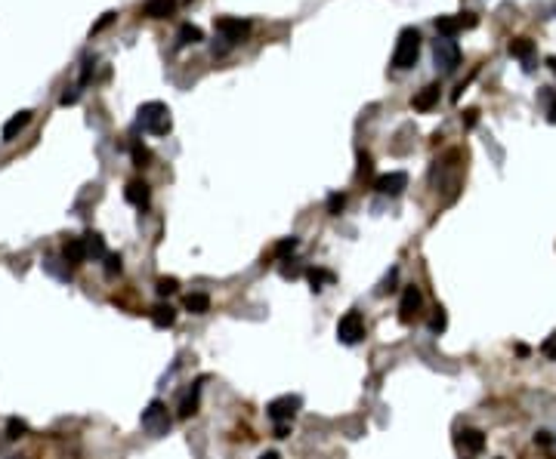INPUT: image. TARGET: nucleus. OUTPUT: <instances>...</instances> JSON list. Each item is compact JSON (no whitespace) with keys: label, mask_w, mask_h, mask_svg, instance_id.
<instances>
[{"label":"nucleus","mask_w":556,"mask_h":459,"mask_svg":"<svg viewBox=\"0 0 556 459\" xmlns=\"http://www.w3.org/2000/svg\"><path fill=\"white\" fill-rule=\"evenodd\" d=\"M417 56H420V31L417 28H402L393 49V68L396 71H408L417 65Z\"/></svg>","instance_id":"1"},{"label":"nucleus","mask_w":556,"mask_h":459,"mask_svg":"<svg viewBox=\"0 0 556 459\" xmlns=\"http://www.w3.org/2000/svg\"><path fill=\"white\" fill-rule=\"evenodd\" d=\"M433 62H436L439 74H454L461 65V47L454 38H436L433 40Z\"/></svg>","instance_id":"2"},{"label":"nucleus","mask_w":556,"mask_h":459,"mask_svg":"<svg viewBox=\"0 0 556 459\" xmlns=\"http://www.w3.org/2000/svg\"><path fill=\"white\" fill-rule=\"evenodd\" d=\"M139 127L155 136H167L170 133V111L161 102H146L139 108Z\"/></svg>","instance_id":"3"},{"label":"nucleus","mask_w":556,"mask_h":459,"mask_svg":"<svg viewBox=\"0 0 556 459\" xmlns=\"http://www.w3.org/2000/svg\"><path fill=\"white\" fill-rule=\"evenodd\" d=\"M337 336L343 346H359V342L365 339V318H362V312H355V308L346 312L337 324Z\"/></svg>","instance_id":"4"},{"label":"nucleus","mask_w":556,"mask_h":459,"mask_svg":"<svg viewBox=\"0 0 556 459\" xmlns=\"http://www.w3.org/2000/svg\"><path fill=\"white\" fill-rule=\"evenodd\" d=\"M217 31H219V38H226L235 47V44H241V40L251 34V22L241 19V16H219L217 19Z\"/></svg>","instance_id":"5"},{"label":"nucleus","mask_w":556,"mask_h":459,"mask_svg":"<svg viewBox=\"0 0 556 459\" xmlns=\"http://www.w3.org/2000/svg\"><path fill=\"white\" fill-rule=\"evenodd\" d=\"M142 426L148 428L152 435H164L170 428V416H167V407L161 401H152V404L142 410Z\"/></svg>","instance_id":"6"},{"label":"nucleus","mask_w":556,"mask_h":459,"mask_svg":"<svg viewBox=\"0 0 556 459\" xmlns=\"http://www.w3.org/2000/svg\"><path fill=\"white\" fill-rule=\"evenodd\" d=\"M420 305H424V296H420V290H417V287H415V284H411V287H405V293H402V303H399V321H402V324H411V321L417 318Z\"/></svg>","instance_id":"7"},{"label":"nucleus","mask_w":556,"mask_h":459,"mask_svg":"<svg viewBox=\"0 0 556 459\" xmlns=\"http://www.w3.org/2000/svg\"><path fill=\"white\" fill-rule=\"evenodd\" d=\"M374 188L380 191V195H389V198L402 195V191L408 188V173H402V170H393V173L377 176V179H374Z\"/></svg>","instance_id":"8"},{"label":"nucleus","mask_w":556,"mask_h":459,"mask_svg":"<svg viewBox=\"0 0 556 459\" xmlns=\"http://www.w3.org/2000/svg\"><path fill=\"white\" fill-rule=\"evenodd\" d=\"M266 410H269V416H272L275 422H291V419H294V413L300 410V398H297V394H281V398H275Z\"/></svg>","instance_id":"9"},{"label":"nucleus","mask_w":556,"mask_h":459,"mask_svg":"<svg viewBox=\"0 0 556 459\" xmlns=\"http://www.w3.org/2000/svg\"><path fill=\"white\" fill-rule=\"evenodd\" d=\"M454 441H458V447L467 450V453H482V447H486V435H482L479 428H461Z\"/></svg>","instance_id":"10"},{"label":"nucleus","mask_w":556,"mask_h":459,"mask_svg":"<svg viewBox=\"0 0 556 459\" xmlns=\"http://www.w3.org/2000/svg\"><path fill=\"white\" fill-rule=\"evenodd\" d=\"M62 259L68 265H81L87 259V243H84V238H68L65 247H62Z\"/></svg>","instance_id":"11"},{"label":"nucleus","mask_w":556,"mask_h":459,"mask_svg":"<svg viewBox=\"0 0 556 459\" xmlns=\"http://www.w3.org/2000/svg\"><path fill=\"white\" fill-rule=\"evenodd\" d=\"M176 10V0H146L142 3V16L148 19H167Z\"/></svg>","instance_id":"12"},{"label":"nucleus","mask_w":556,"mask_h":459,"mask_svg":"<svg viewBox=\"0 0 556 459\" xmlns=\"http://www.w3.org/2000/svg\"><path fill=\"white\" fill-rule=\"evenodd\" d=\"M436 102H439V83H430V87H424V90H420L415 99H411V105H415V111H430Z\"/></svg>","instance_id":"13"},{"label":"nucleus","mask_w":556,"mask_h":459,"mask_svg":"<svg viewBox=\"0 0 556 459\" xmlns=\"http://www.w3.org/2000/svg\"><path fill=\"white\" fill-rule=\"evenodd\" d=\"M148 318H152V324L158 330H167V327H173V321H176V308L173 305H155L152 312H148Z\"/></svg>","instance_id":"14"},{"label":"nucleus","mask_w":556,"mask_h":459,"mask_svg":"<svg viewBox=\"0 0 556 459\" xmlns=\"http://www.w3.org/2000/svg\"><path fill=\"white\" fill-rule=\"evenodd\" d=\"M124 198L130 200L133 207H139V210H142V207H148V185H146V182H139V179H133V182L127 185Z\"/></svg>","instance_id":"15"},{"label":"nucleus","mask_w":556,"mask_h":459,"mask_svg":"<svg viewBox=\"0 0 556 459\" xmlns=\"http://www.w3.org/2000/svg\"><path fill=\"white\" fill-rule=\"evenodd\" d=\"M532 53H534V40H529V38H516V40H510V56L523 59V62H525V68H529Z\"/></svg>","instance_id":"16"},{"label":"nucleus","mask_w":556,"mask_h":459,"mask_svg":"<svg viewBox=\"0 0 556 459\" xmlns=\"http://www.w3.org/2000/svg\"><path fill=\"white\" fill-rule=\"evenodd\" d=\"M198 394H201V382L192 385V392L183 398V404H180V419H189V416L198 413Z\"/></svg>","instance_id":"17"},{"label":"nucleus","mask_w":556,"mask_h":459,"mask_svg":"<svg viewBox=\"0 0 556 459\" xmlns=\"http://www.w3.org/2000/svg\"><path fill=\"white\" fill-rule=\"evenodd\" d=\"M436 31H439V38H454L458 31H463L461 16H439L436 19Z\"/></svg>","instance_id":"18"},{"label":"nucleus","mask_w":556,"mask_h":459,"mask_svg":"<svg viewBox=\"0 0 556 459\" xmlns=\"http://www.w3.org/2000/svg\"><path fill=\"white\" fill-rule=\"evenodd\" d=\"M185 308H189L192 314H208L210 312V296L208 293H189V296H185Z\"/></svg>","instance_id":"19"},{"label":"nucleus","mask_w":556,"mask_h":459,"mask_svg":"<svg viewBox=\"0 0 556 459\" xmlns=\"http://www.w3.org/2000/svg\"><path fill=\"white\" fill-rule=\"evenodd\" d=\"M31 120V111H19L16 118H10L6 120V127H3V142H10V139H16V133L22 130V127Z\"/></svg>","instance_id":"20"},{"label":"nucleus","mask_w":556,"mask_h":459,"mask_svg":"<svg viewBox=\"0 0 556 459\" xmlns=\"http://www.w3.org/2000/svg\"><path fill=\"white\" fill-rule=\"evenodd\" d=\"M84 243H87V256H93V259H105V256H109V253H105V241L99 238L96 232L84 234Z\"/></svg>","instance_id":"21"},{"label":"nucleus","mask_w":556,"mask_h":459,"mask_svg":"<svg viewBox=\"0 0 556 459\" xmlns=\"http://www.w3.org/2000/svg\"><path fill=\"white\" fill-rule=\"evenodd\" d=\"M198 40H204L198 25H183L180 34H176V47H189V44H198Z\"/></svg>","instance_id":"22"},{"label":"nucleus","mask_w":556,"mask_h":459,"mask_svg":"<svg viewBox=\"0 0 556 459\" xmlns=\"http://www.w3.org/2000/svg\"><path fill=\"white\" fill-rule=\"evenodd\" d=\"M306 277H309V284H312V290H322V287L325 284H331L334 281V275H331V271H325V268H309V271H306Z\"/></svg>","instance_id":"23"},{"label":"nucleus","mask_w":556,"mask_h":459,"mask_svg":"<svg viewBox=\"0 0 556 459\" xmlns=\"http://www.w3.org/2000/svg\"><path fill=\"white\" fill-rule=\"evenodd\" d=\"M176 290H180V281H176V277H158V293H161V296H173Z\"/></svg>","instance_id":"24"},{"label":"nucleus","mask_w":556,"mask_h":459,"mask_svg":"<svg viewBox=\"0 0 556 459\" xmlns=\"http://www.w3.org/2000/svg\"><path fill=\"white\" fill-rule=\"evenodd\" d=\"M445 327H448V314H445V308H436V314L430 318V330H433V333H442Z\"/></svg>","instance_id":"25"},{"label":"nucleus","mask_w":556,"mask_h":459,"mask_svg":"<svg viewBox=\"0 0 556 459\" xmlns=\"http://www.w3.org/2000/svg\"><path fill=\"white\" fill-rule=\"evenodd\" d=\"M343 207H346V195H340V191H337V195L327 198V213H331V216H340Z\"/></svg>","instance_id":"26"},{"label":"nucleus","mask_w":556,"mask_h":459,"mask_svg":"<svg viewBox=\"0 0 556 459\" xmlns=\"http://www.w3.org/2000/svg\"><path fill=\"white\" fill-rule=\"evenodd\" d=\"M297 247H300V241H297V238H284V241L275 243V256H288V253H294Z\"/></svg>","instance_id":"27"},{"label":"nucleus","mask_w":556,"mask_h":459,"mask_svg":"<svg viewBox=\"0 0 556 459\" xmlns=\"http://www.w3.org/2000/svg\"><path fill=\"white\" fill-rule=\"evenodd\" d=\"M6 432H10V437L16 441V437H22L28 432V426H25L22 419H10V422H6Z\"/></svg>","instance_id":"28"},{"label":"nucleus","mask_w":556,"mask_h":459,"mask_svg":"<svg viewBox=\"0 0 556 459\" xmlns=\"http://www.w3.org/2000/svg\"><path fill=\"white\" fill-rule=\"evenodd\" d=\"M148 161H152V154L137 142V145H133V163H137V167H148Z\"/></svg>","instance_id":"29"},{"label":"nucleus","mask_w":556,"mask_h":459,"mask_svg":"<svg viewBox=\"0 0 556 459\" xmlns=\"http://www.w3.org/2000/svg\"><path fill=\"white\" fill-rule=\"evenodd\" d=\"M118 271H121V256H118V253L105 256V275H111V277H115Z\"/></svg>","instance_id":"30"},{"label":"nucleus","mask_w":556,"mask_h":459,"mask_svg":"<svg viewBox=\"0 0 556 459\" xmlns=\"http://www.w3.org/2000/svg\"><path fill=\"white\" fill-rule=\"evenodd\" d=\"M541 355L550 357V361H556V333H553V336H547V339H544V346H541Z\"/></svg>","instance_id":"31"},{"label":"nucleus","mask_w":556,"mask_h":459,"mask_svg":"<svg viewBox=\"0 0 556 459\" xmlns=\"http://www.w3.org/2000/svg\"><path fill=\"white\" fill-rule=\"evenodd\" d=\"M111 22H115V13H105V16H102V19H99V22H96V25H93V34H99V31H102V28H109Z\"/></svg>","instance_id":"32"},{"label":"nucleus","mask_w":556,"mask_h":459,"mask_svg":"<svg viewBox=\"0 0 556 459\" xmlns=\"http://www.w3.org/2000/svg\"><path fill=\"white\" fill-rule=\"evenodd\" d=\"M371 170H374L371 157H368V154H362V157H359V173H362V176H371Z\"/></svg>","instance_id":"33"},{"label":"nucleus","mask_w":556,"mask_h":459,"mask_svg":"<svg viewBox=\"0 0 556 459\" xmlns=\"http://www.w3.org/2000/svg\"><path fill=\"white\" fill-rule=\"evenodd\" d=\"M476 120H479V111H476V108L463 111V127H476Z\"/></svg>","instance_id":"34"},{"label":"nucleus","mask_w":556,"mask_h":459,"mask_svg":"<svg viewBox=\"0 0 556 459\" xmlns=\"http://www.w3.org/2000/svg\"><path fill=\"white\" fill-rule=\"evenodd\" d=\"M291 435V422H275V437H288Z\"/></svg>","instance_id":"35"},{"label":"nucleus","mask_w":556,"mask_h":459,"mask_svg":"<svg viewBox=\"0 0 556 459\" xmlns=\"http://www.w3.org/2000/svg\"><path fill=\"white\" fill-rule=\"evenodd\" d=\"M550 441H553L550 432H538V435H534V444H541V447H547Z\"/></svg>","instance_id":"36"},{"label":"nucleus","mask_w":556,"mask_h":459,"mask_svg":"<svg viewBox=\"0 0 556 459\" xmlns=\"http://www.w3.org/2000/svg\"><path fill=\"white\" fill-rule=\"evenodd\" d=\"M547 120L556 124V96H550V108H547Z\"/></svg>","instance_id":"37"},{"label":"nucleus","mask_w":556,"mask_h":459,"mask_svg":"<svg viewBox=\"0 0 556 459\" xmlns=\"http://www.w3.org/2000/svg\"><path fill=\"white\" fill-rule=\"evenodd\" d=\"M71 102H77V90H71V92L62 96V105H71Z\"/></svg>","instance_id":"38"},{"label":"nucleus","mask_w":556,"mask_h":459,"mask_svg":"<svg viewBox=\"0 0 556 459\" xmlns=\"http://www.w3.org/2000/svg\"><path fill=\"white\" fill-rule=\"evenodd\" d=\"M260 459H281V456H278V453H275V450H266V453H263Z\"/></svg>","instance_id":"39"},{"label":"nucleus","mask_w":556,"mask_h":459,"mask_svg":"<svg viewBox=\"0 0 556 459\" xmlns=\"http://www.w3.org/2000/svg\"><path fill=\"white\" fill-rule=\"evenodd\" d=\"M547 65H550V71L556 74V56H550V59H547Z\"/></svg>","instance_id":"40"},{"label":"nucleus","mask_w":556,"mask_h":459,"mask_svg":"<svg viewBox=\"0 0 556 459\" xmlns=\"http://www.w3.org/2000/svg\"><path fill=\"white\" fill-rule=\"evenodd\" d=\"M553 13H556V3H553Z\"/></svg>","instance_id":"41"}]
</instances>
